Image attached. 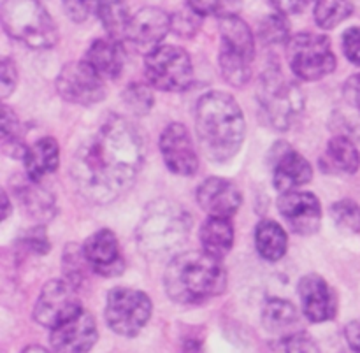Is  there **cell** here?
<instances>
[{
  "label": "cell",
  "instance_id": "cell-1",
  "mask_svg": "<svg viewBox=\"0 0 360 353\" xmlns=\"http://www.w3.org/2000/svg\"><path fill=\"white\" fill-rule=\"evenodd\" d=\"M143 162L144 143L136 125L109 116L76 151L70 174L84 199L105 204L134 185Z\"/></svg>",
  "mask_w": 360,
  "mask_h": 353
},
{
  "label": "cell",
  "instance_id": "cell-2",
  "mask_svg": "<svg viewBox=\"0 0 360 353\" xmlns=\"http://www.w3.org/2000/svg\"><path fill=\"white\" fill-rule=\"evenodd\" d=\"M195 129L207 158L227 162L241 150L245 141V115L232 95L210 91L197 102Z\"/></svg>",
  "mask_w": 360,
  "mask_h": 353
},
{
  "label": "cell",
  "instance_id": "cell-3",
  "mask_svg": "<svg viewBox=\"0 0 360 353\" xmlns=\"http://www.w3.org/2000/svg\"><path fill=\"white\" fill-rule=\"evenodd\" d=\"M164 287L165 294L179 304H199L225 290L227 271L220 259L204 250L178 253L165 269Z\"/></svg>",
  "mask_w": 360,
  "mask_h": 353
},
{
  "label": "cell",
  "instance_id": "cell-4",
  "mask_svg": "<svg viewBox=\"0 0 360 353\" xmlns=\"http://www.w3.org/2000/svg\"><path fill=\"white\" fill-rule=\"evenodd\" d=\"M188 213L169 200L153 203L144 211L143 220L137 227V245L146 257L162 259L178 255V250L186 241L190 232Z\"/></svg>",
  "mask_w": 360,
  "mask_h": 353
},
{
  "label": "cell",
  "instance_id": "cell-5",
  "mask_svg": "<svg viewBox=\"0 0 360 353\" xmlns=\"http://www.w3.org/2000/svg\"><path fill=\"white\" fill-rule=\"evenodd\" d=\"M0 16L7 34L28 48L49 49L58 41L55 21L37 0H4Z\"/></svg>",
  "mask_w": 360,
  "mask_h": 353
},
{
  "label": "cell",
  "instance_id": "cell-6",
  "mask_svg": "<svg viewBox=\"0 0 360 353\" xmlns=\"http://www.w3.org/2000/svg\"><path fill=\"white\" fill-rule=\"evenodd\" d=\"M220 39L221 76L232 86H243L252 77V63L255 58L252 28L236 14H225L220 18Z\"/></svg>",
  "mask_w": 360,
  "mask_h": 353
},
{
  "label": "cell",
  "instance_id": "cell-7",
  "mask_svg": "<svg viewBox=\"0 0 360 353\" xmlns=\"http://www.w3.org/2000/svg\"><path fill=\"white\" fill-rule=\"evenodd\" d=\"M292 72L304 81H316L336 69V56L329 37L322 34H297L287 42Z\"/></svg>",
  "mask_w": 360,
  "mask_h": 353
},
{
  "label": "cell",
  "instance_id": "cell-8",
  "mask_svg": "<svg viewBox=\"0 0 360 353\" xmlns=\"http://www.w3.org/2000/svg\"><path fill=\"white\" fill-rule=\"evenodd\" d=\"M144 74L151 86L157 90H186L193 83L192 58L178 46H160L146 55Z\"/></svg>",
  "mask_w": 360,
  "mask_h": 353
},
{
  "label": "cell",
  "instance_id": "cell-9",
  "mask_svg": "<svg viewBox=\"0 0 360 353\" xmlns=\"http://www.w3.org/2000/svg\"><path fill=\"white\" fill-rule=\"evenodd\" d=\"M151 316V301L148 294L136 288L118 287L108 294L105 322L109 329L125 338H134L144 329Z\"/></svg>",
  "mask_w": 360,
  "mask_h": 353
},
{
  "label": "cell",
  "instance_id": "cell-10",
  "mask_svg": "<svg viewBox=\"0 0 360 353\" xmlns=\"http://www.w3.org/2000/svg\"><path fill=\"white\" fill-rule=\"evenodd\" d=\"M259 98L267 123L276 130H287L301 108V94L278 70L264 74Z\"/></svg>",
  "mask_w": 360,
  "mask_h": 353
},
{
  "label": "cell",
  "instance_id": "cell-11",
  "mask_svg": "<svg viewBox=\"0 0 360 353\" xmlns=\"http://www.w3.org/2000/svg\"><path fill=\"white\" fill-rule=\"evenodd\" d=\"M83 312L76 287L69 280H51L42 287L34 308L35 322L56 329Z\"/></svg>",
  "mask_w": 360,
  "mask_h": 353
},
{
  "label": "cell",
  "instance_id": "cell-12",
  "mask_svg": "<svg viewBox=\"0 0 360 353\" xmlns=\"http://www.w3.org/2000/svg\"><path fill=\"white\" fill-rule=\"evenodd\" d=\"M56 91L63 101L77 105H94L105 97L104 77L84 60L67 63L56 77Z\"/></svg>",
  "mask_w": 360,
  "mask_h": 353
},
{
  "label": "cell",
  "instance_id": "cell-13",
  "mask_svg": "<svg viewBox=\"0 0 360 353\" xmlns=\"http://www.w3.org/2000/svg\"><path fill=\"white\" fill-rule=\"evenodd\" d=\"M160 151L169 171L179 176H193L199 169V157L188 129L181 123H171L160 136Z\"/></svg>",
  "mask_w": 360,
  "mask_h": 353
},
{
  "label": "cell",
  "instance_id": "cell-14",
  "mask_svg": "<svg viewBox=\"0 0 360 353\" xmlns=\"http://www.w3.org/2000/svg\"><path fill=\"white\" fill-rule=\"evenodd\" d=\"M172 28V16L160 7H144L132 16L127 30V41L136 46L137 51L151 53L160 48V42Z\"/></svg>",
  "mask_w": 360,
  "mask_h": 353
},
{
  "label": "cell",
  "instance_id": "cell-15",
  "mask_svg": "<svg viewBox=\"0 0 360 353\" xmlns=\"http://www.w3.org/2000/svg\"><path fill=\"white\" fill-rule=\"evenodd\" d=\"M278 210L295 234L311 236L322 224V206L315 193L299 190L283 193L278 203Z\"/></svg>",
  "mask_w": 360,
  "mask_h": 353
},
{
  "label": "cell",
  "instance_id": "cell-16",
  "mask_svg": "<svg viewBox=\"0 0 360 353\" xmlns=\"http://www.w3.org/2000/svg\"><path fill=\"white\" fill-rule=\"evenodd\" d=\"M83 257L86 260L88 267L102 276H118L123 273L122 252H120L118 239L115 232L109 229H101L94 232L83 245Z\"/></svg>",
  "mask_w": 360,
  "mask_h": 353
},
{
  "label": "cell",
  "instance_id": "cell-17",
  "mask_svg": "<svg viewBox=\"0 0 360 353\" xmlns=\"http://www.w3.org/2000/svg\"><path fill=\"white\" fill-rule=\"evenodd\" d=\"M299 299L306 319L313 323L329 322L336 316L338 297L333 288L319 274H308L299 281Z\"/></svg>",
  "mask_w": 360,
  "mask_h": 353
},
{
  "label": "cell",
  "instance_id": "cell-18",
  "mask_svg": "<svg viewBox=\"0 0 360 353\" xmlns=\"http://www.w3.org/2000/svg\"><path fill=\"white\" fill-rule=\"evenodd\" d=\"M98 340L97 326L88 312H81L72 320L51 330L49 343L55 353H88Z\"/></svg>",
  "mask_w": 360,
  "mask_h": 353
},
{
  "label": "cell",
  "instance_id": "cell-19",
  "mask_svg": "<svg viewBox=\"0 0 360 353\" xmlns=\"http://www.w3.org/2000/svg\"><path fill=\"white\" fill-rule=\"evenodd\" d=\"M197 203L210 217L231 218L241 207L243 195L229 179L207 178L197 188Z\"/></svg>",
  "mask_w": 360,
  "mask_h": 353
},
{
  "label": "cell",
  "instance_id": "cell-20",
  "mask_svg": "<svg viewBox=\"0 0 360 353\" xmlns=\"http://www.w3.org/2000/svg\"><path fill=\"white\" fill-rule=\"evenodd\" d=\"M313 169L301 153L285 146L273 167V183L281 193L295 192L299 186L311 181Z\"/></svg>",
  "mask_w": 360,
  "mask_h": 353
},
{
  "label": "cell",
  "instance_id": "cell-21",
  "mask_svg": "<svg viewBox=\"0 0 360 353\" xmlns=\"http://www.w3.org/2000/svg\"><path fill=\"white\" fill-rule=\"evenodd\" d=\"M84 62L104 79H116L125 65V51L112 37L95 39L84 55Z\"/></svg>",
  "mask_w": 360,
  "mask_h": 353
},
{
  "label": "cell",
  "instance_id": "cell-22",
  "mask_svg": "<svg viewBox=\"0 0 360 353\" xmlns=\"http://www.w3.org/2000/svg\"><path fill=\"white\" fill-rule=\"evenodd\" d=\"M25 171L30 181L39 183L42 178L55 172L60 164V148L53 137L35 141L23 155Z\"/></svg>",
  "mask_w": 360,
  "mask_h": 353
},
{
  "label": "cell",
  "instance_id": "cell-23",
  "mask_svg": "<svg viewBox=\"0 0 360 353\" xmlns=\"http://www.w3.org/2000/svg\"><path fill=\"white\" fill-rule=\"evenodd\" d=\"M262 322L267 333L281 336L283 340L299 334V313L295 306L285 299L273 297L264 304Z\"/></svg>",
  "mask_w": 360,
  "mask_h": 353
},
{
  "label": "cell",
  "instance_id": "cell-24",
  "mask_svg": "<svg viewBox=\"0 0 360 353\" xmlns=\"http://www.w3.org/2000/svg\"><path fill=\"white\" fill-rule=\"evenodd\" d=\"M200 245L202 250L217 259H224L234 245V227L231 218L210 217L200 227Z\"/></svg>",
  "mask_w": 360,
  "mask_h": 353
},
{
  "label": "cell",
  "instance_id": "cell-25",
  "mask_svg": "<svg viewBox=\"0 0 360 353\" xmlns=\"http://www.w3.org/2000/svg\"><path fill=\"white\" fill-rule=\"evenodd\" d=\"M255 246L264 260L276 262L283 259L288 248L287 232L273 220H264L255 229Z\"/></svg>",
  "mask_w": 360,
  "mask_h": 353
},
{
  "label": "cell",
  "instance_id": "cell-26",
  "mask_svg": "<svg viewBox=\"0 0 360 353\" xmlns=\"http://www.w3.org/2000/svg\"><path fill=\"white\" fill-rule=\"evenodd\" d=\"M95 13L109 37L116 39V41L127 37L132 16H130L125 0H98Z\"/></svg>",
  "mask_w": 360,
  "mask_h": 353
},
{
  "label": "cell",
  "instance_id": "cell-27",
  "mask_svg": "<svg viewBox=\"0 0 360 353\" xmlns=\"http://www.w3.org/2000/svg\"><path fill=\"white\" fill-rule=\"evenodd\" d=\"M326 160L330 169L341 172V174H355L360 165V155L348 137L338 136L333 137L327 144Z\"/></svg>",
  "mask_w": 360,
  "mask_h": 353
},
{
  "label": "cell",
  "instance_id": "cell-28",
  "mask_svg": "<svg viewBox=\"0 0 360 353\" xmlns=\"http://www.w3.org/2000/svg\"><path fill=\"white\" fill-rule=\"evenodd\" d=\"M354 11L350 0H315V21L323 30L343 23Z\"/></svg>",
  "mask_w": 360,
  "mask_h": 353
},
{
  "label": "cell",
  "instance_id": "cell-29",
  "mask_svg": "<svg viewBox=\"0 0 360 353\" xmlns=\"http://www.w3.org/2000/svg\"><path fill=\"white\" fill-rule=\"evenodd\" d=\"M330 214H333L334 224L340 227V231L348 232V234H355L360 231V207L354 200L343 199L333 204Z\"/></svg>",
  "mask_w": 360,
  "mask_h": 353
},
{
  "label": "cell",
  "instance_id": "cell-30",
  "mask_svg": "<svg viewBox=\"0 0 360 353\" xmlns=\"http://www.w3.org/2000/svg\"><path fill=\"white\" fill-rule=\"evenodd\" d=\"M288 25L285 14H271L260 25V37L271 44H278V42H285L288 37Z\"/></svg>",
  "mask_w": 360,
  "mask_h": 353
},
{
  "label": "cell",
  "instance_id": "cell-31",
  "mask_svg": "<svg viewBox=\"0 0 360 353\" xmlns=\"http://www.w3.org/2000/svg\"><path fill=\"white\" fill-rule=\"evenodd\" d=\"M123 98H125L127 108L132 109L136 115H144L153 105V98H151L150 90L146 86H143V84H130L125 90V94H123Z\"/></svg>",
  "mask_w": 360,
  "mask_h": 353
},
{
  "label": "cell",
  "instance_id": "cell-32",
  "mask_svg": "<svg viewBox=\"0 0 360 353\" xmlns=\"http://www.w3.org/2000/svg\"><path fill=\"white\" fill-rule=\"evenodd\" d=\"M341 46H343V53L352 63L360 65V28L352 27L341 37Z\"/></svg>",
  "mask_w": 360,
  "mask_h": 353
},
{
  "label": "cell",
  "instance_id": "cell-33",
  "mask_svg": "<svg viewBox=\"0 0 360 353\" xmlns=\"http://www.w3.org/2000/svg\"><path fill=\"white\" fill-rule=\"evenodd\" d=\"M2 113V143L4 146H9V144L18 143V139H20V123H18L14 113L6 105H4Z\"/></svg>",
  "mask_w": 360,
  "mask_h": 353
},
{
  "label": "cell",
  "instance_id": "cell-34",
  "mask_svg": "<svg viewBox=\"0 0 360 353\" xmlns=\"http://www.w3.org/2000/svg\"><path fill=\"white\" fill-rule=\"evenodd\" d=\"M98 0H63V7H65L67 14H69L70 20L81 21L86 20L90 16L91 11L97 7Z\"/></svg>",
  "mask_w": 360,
  "mask_h": 353
},
{
  "label": "cell",
  "instance_id": "cell-35",
  "mask_svg": "<svg viewBox=\"0 0 360 353\" xmlns=\"http://www.w3.org/2000/svg\"><path fill=\"white\" fill-rule=\"evenodd\" d=\"M16 67H14V63L9 58H4L2 65H0V97H9L14 91V88H16Z\"/></svg>",
  "mask_w": 360,
  "mask_h": 353
},
{
  "label": "cell",
  "instance_id": "cell-36",
  "mask_svg": "<svg viewBox=\"0 0 360 353\" xmlns=\"http://www.w3.org/2000/svg\"><path fill=\"white\" fill-rule=\"evenodd\" d=\"M285 353H320V350L311 338L299 333L285 340Z\"/></svg>",
  "mask_w": 360,
  "mask_h": 353
},
{
  "label": "cell",
  "instance_id": "cell-37",
  "mask_svg": "<svg viewBox=\"0 0 360 353\" xmlns=\"http://www.w3.org/2000/svg\"><path fill=\"white\" fill-rule=\"evenodd\" d=\"M197 18L200 16H197L193 11H188L185 14H176V16H172V28L179 35H192L197 30Z\"/></svg>",
  "mask_w": 360,
  "mask_h": 353
},
{
  "label": "cell",
  "instance_id": "cell-38",
  "mask_svg": "<svg viewBox=\"0 0 360 353\" xmlns=\"http://www.w3.org/2000/svg\"><path fill=\"white\" fill-rule=\"evenodd\" d=\"M271 6L280 14H299L313 2V0H269Z\"/></svg>",
  "mask_w": 360,
  "mask_h": 353
},
{
  "label": "cell",
  "instance_id": "cell-39",
  "mask_svg": "<svg viewBox=\"0 0 360 353\" xmlns=\"http://www.w3.org/2000/svg\"><path fill=\"white\" fill-rule=\"evenodd\" d=\"M23 241L27 243V245L30 246L32 250H35L39 255H44V253L49 250L48 239H46V234H44V231H42V229H35V231H30V232H28L27 239H23Z\"/></svg>",
  "mask_w": 360,
  "mask_h": 353
},
{
  "label": "cell",
  "instance_id": "cell-40",
  "mask_svg": "<svg viewBox=\"0 0 360 353\" xmlns=\"http://www.w3.org/2000/svg\"><path fill=\"white\" fill-rule=\"evenodd\" d=\"M218 7H220V0H188V9L200 18L214 14Z\"/></svg>",
  "mask_w": 360,
  "mask_h": 353
},
{
  "label": "cell",
  "instance_id": "cell-41",
  "mask_svg": "<svg viewBox=\"0 0 360 353\" xmlns=\"http://www.w3.org/2000/svg\"><path fill=\"white\" fill-rule=\"evenodd\" d=\"M347 340L350 348L354 350V353H360V320H354L347 326Z\"/></svg>",
  "mask_w": 360,
  "mask_h": 353
},
{
  "label": "cell",
  "instance_id": "cell-42",
  "mask_svg": "<svg viewBox=\"0 0 360 353\" xmlns=\"http://www.w3.org/2000/svg\"><path fill=\"white\" fill-rule=\"evenodd\" d=\"M347 94L352 104H354L360 113V74H357V76H354L350 81H348Z\"/></svg>",
  "mask_w": 360,
  "mask_h": 353
},
{
  "label": "cell",
  "instance_id": "cell-43",
  "mask_svg": "<svg viewBox=\"0 0 360 353\" xmlns=\"http://www.w3.org/2000/svg\"><path fill=\"white\" fill-rule=\"evenodd\" d=\"M181 353H202V345H200L199 341L188 340L185 341V345H183Z\"/></svg>",
  "mask_w": 360,
  "mask_h": 353
},
{
  "label": "cell",
  "instance_id": "cell-44",
  "mask_svg": "<svg viewBox=\"0 0 360 353\" xmlns=\"http://www.w3.org/2000/svg\"><path fill=\"white\" fill-rule=\"evenodd\" d=\"M2 203H4V211H2V218H6L9 214V199H7L6 192H2Z\"/></svg>",
  "mask_w": 360,
  "mask_h": 353
},
{
  "label": "cell",
  "instance_id": "cell-45",
  "mask_svg": "<svg viewBox=\"0 0 360 353\" xmlns=\"http://www.w3.org/2000/svg\"><path fill=\"white\" fill-rule=\"evenodd\" d=\"M21 353H48V352L42 350V348H39V347H30V348H27V350H23Z\"/></svg>",
  "mask_w": 360,
  "mask_h": 353
}]
</instances>
